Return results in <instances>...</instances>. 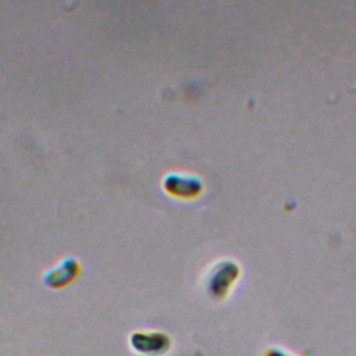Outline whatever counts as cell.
<instances>
[{"instance_id": "obj_1", "label": "cell", "mask_w": 356, "mask_h": 356, "mask_svg": "<svg viewBox=\"0 0 356 356\" xmlns=\"http://www.w3.org/2000/svg\"><path fill=\"white\" fill-rule=\"evenodd\" d=\"M241 277V266L231 260L222 259L214 263L206 274L204 289L211 300L222 302L232 292Z\"/></svg>"}, {"instance_id": "obj_2", "label": "cell", "mask_w": 356, "mask_h": 356, "mask_svg": "<svg viewBox=\"0 0 356 356\" xmlns=\"http://www.w3.org/2000/svg\"><path fill=\"white\" fill-rule=\"evenodd\" d=\"M131 349L139 356H165L172 348V338L157 330H138L129 338Z\"/></svg>"}, {"instance_id": "obj_3", "label": "cell", "mask_w": 356, "mask_h": 356, "mask_svg": "<svg viewBox=\"0 0 356 356\" xmlns=\"http://www.w3.org/2000/svg\"><path fill=\"white\" fill-rule=\"evenodd\" d=\"M163 186L171 196L185 200L196 199L203 192V182L197 177L177 172L168 174L163 181Z\"/></svg>"}, {"instance_id": "obj_4", "label": "cell", "mask_w": 356, "mask_h": 356, "mask_svg": "<svg viewBox=\"0 0 356 356\" xmlns=\"http://www.w3.org/2000/svg\"><path fill=\"white\" fill-rule=\"evenodd\" d=\"M81 275V263L74 257L61 260L56 267L46 271L43 282L51 289H61L72 284Z\"/></svg>"}, {"instance_id": "obj_5", "label": "cell", "mask_w": 356, "mask_h": 356, "mask_svg": "<svg viewBox=\"0 0 356 356\" xmlns=\"http://www.w3.org/2000/svg\"><path fill=\"white\" fill-rule=\"evenodd\" d=\"M261 356H298V355H293L281 346H267L263 350Z\"/></svg>"}]
</instances>
